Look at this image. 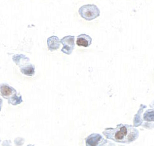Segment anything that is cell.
Returning a JSON list of instances; mask_svg holds the SVG:
<instances>
[{
  "mask_svg": "<svg viewBox=\"0 0 154 146\" xmlns=\"http://www.w3.org/2000/svg\"><path fill=\"white\" fill-rule=\"evenodd\" d=\"M103 134L106 139L116 142L130 144L138 139L139 131L133 126L119 124L115 128H105Z\"/></svg>",
  "mask_w": 154,
  "mask_h": 146,
  "instance_id": "6da1fadb",
  "label": "cell"
},
{
  "mask_svg": "<svg viewBox=\"0 0 154 146\" xmlns=\"http://www.w3.org/2000/svg\"><path fill=\"white\" fill-rule=\"evenodd\" d=\"M79 13L85 20L91 21L100 16V11L96 5L86 4L79 9Z\"/></svg>",
  "mask_w": 154,
  "mask_h": 146,
  "instance_id": "277c9868",
  "label": "cell"
},
{
  "mask_svg": "<svg viewBox=\"0 0 154 146\" xmlns=\"http://www.w3.org/2000/svg\"><path fill=\"white\" fill-rule=\"evenodd\" d=\"M2 104H3V101H2V98L0 97V112H1V110H2Z\"/></svg>",
  "mask_w": 154,
  "mask_h": 146,
  "instance_id": "8fae6325",
  "label": "cell"
},
{
  "mask_svg": "<svg viewBox=\"0 0 154 146\" xmlns=\"http://www.w3.org/2000/svg\"><path fill=\"white\" fill-rule=\"evenodd\" d=\"M60 43L63 45V48L61 50L63 53L68 55L72 53L75 47V37L72 36H68L63 37L60 40Z\"/></svg>",
  "mask_w": 154,
  "mask_h": 146,
  "instance_id": "8992f818",
  "label": "cell"
},
{
  "mask_svg": "<svg viewBox=\"0 0 154 146\" xmlns=\"http://www.w3.org/2000/svg\"><path fill=\"white\" fill-rule=\"evenodd\" d=\"M92 43L91 37L86 34H81L77 37L76 43L79 46L82 47H89Z\"/></svg>",
  "mask_w": 154,
  "mask_h": 146,
  "instance_id": "52a82bcc",
  "label": "cell"
},
{
  "mask_svg": "<svg viewBox=\"0 0 154 146\" xmlns=\"http://www.w3.org/2000/svg\"><path fill=\"white\" fill-rule=\"evenodd\" d=\"M86 146H105L107 141L100 134L92 133L86 139Z\"/></svg>",
  "mask_w": 154,
  "mask_h": 146,
  "instance_id": "5b68a950",
  "label": "cell"
},
{
  "mask_svg": "<svg viewBox=\"0 0 154 146\" xmlns=\"http://www.w3.org/2000/svg\"><path fill=\"white\" fill-rule=\"evenodd\" d=\"M60 40L57 36H51L47 39V44H48V49L50 51H55L58 49L60 46Z\"/></svg>",
  "mask_w": 154,
  "mask_h": 146,
  "instance_id": "ba28073f",
  "label": "cell"
},
{
  "mask_svg": "<svg viewBox=\"0 0 154 146\" xmlns=\"http://www.w3.org/2000/svg\"><path fill=\"white\" fill-rule=\"evenodd\" d=\"M152 104H153V106H154V101H153V103H152Z\"/></svg>",
  "mask_w": 154,
  "mask_h": 146,
  "instance_id": "4fadbf2b",
  "label": "cell"
},
{
  "mask_svg": "<svg viewBox=\"0 0 154 146\" xmlns=\"http://www.w3.org/2000/svg\"><path fill=\"white\" fill-rule=\"evenodd\" d=\"M0 93L4 99L8 100V104L16 106L23 102L22 96L17 91L7 84H0Z\"/></svg>",
  "mask_w": 154,
  "mask_h": 146,
  "instance_id": "7a4b0ae2",
  "label": "cell"
},
{
  "mask_svg": "<svg viewBox=\"0 0 154 146\" xmlns=\"http://www.w3.org/2000/svg\"><path fill=\"white\" fill-rule=\"evenodd\" d=\"M12 60L17 65L19 66L22 74L32 77L35 73V67L29 62V58L23 55H15Z\"/></svg>",
  "mask_w": 154,
  "mask_h": 146,
  "instance_id": "3957f363",
  "label": "cell"
},
{
  "mask_svg": "<svg viewBox=\"0 0 154 146\" xmlns=\"http://www.w3.org/2000/svg\"><path fill=\"white\" fill-rule=\"evenodd\" d=\"M146 106L145 105H141V107L140 108V109L138 110V113L135 115L134 116V127H138L140 125H141V115L143 113V110L144 108H146Z\"/></svg>",
  "mask_w": 154,
  "mask_h": 146,
  "instance_id": "9c48e42d",
  "label": "cell"
},
{
  "mask_svg": "<svg viewBox=\"0 0 154 146\" xmlns=\"http://www.w3.org/2000/svg\"><path fill=\"white\" fill-rule=\"evenodd\" d=\"M27 146H34V145H31V144H29V145H28Z\"/></svg>",
  "mask_w": 154,
  "mask_h": 146,
  "instance_id": "7c38bea8",
  "label": "cell"
},
{
  "mask_svg": "<svg viewBox=\"0 0 154 146\" xmlns=\"http://www.w3.org/2000/svg\"><path fill=\"white\" fill-rule=\"evenodd\" d=\"M142 119L147 122L154 121V109H151L146 111L143 115V118H141V124Z\"/></svg>",
  "mask_w": 154,
  "mask_h": 146,
  "instance_id": "30bf717a",
  "label": "cell"
}]
</instances>
